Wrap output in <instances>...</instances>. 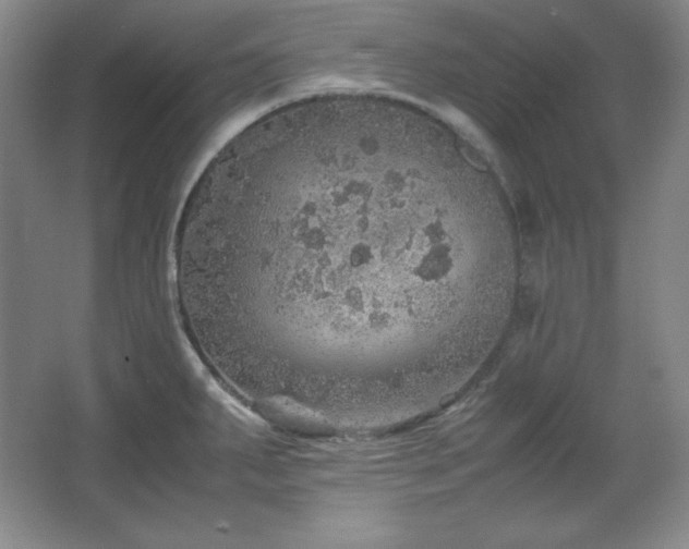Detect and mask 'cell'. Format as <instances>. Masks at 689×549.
Instances as JSON below:
<instances>
[{
    "mask_svg": "<svg viewBox=\"0 0 689 549\" xmlns=\"http://www.w3.org/2000/svg\"><path fill=\"white\" fill-rule=\"evenodd\" d=\"M440 170L416 137L373 117L264 148L215 190L193 254L196 295L264 367L341 386L398 377L425 317L414 302L425 308L454 265Z\"/></svg>",
    "mask_w": 689,
    "mask_h": 549,
    "instance_id": "6da1fadb",
    "label": "cell"
}]
</instances>
